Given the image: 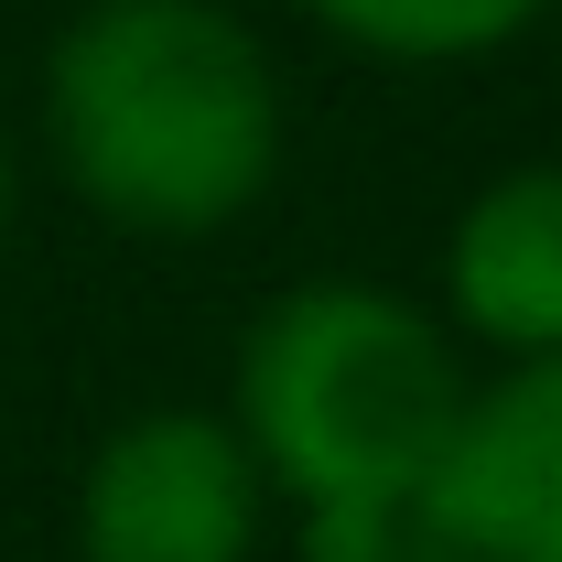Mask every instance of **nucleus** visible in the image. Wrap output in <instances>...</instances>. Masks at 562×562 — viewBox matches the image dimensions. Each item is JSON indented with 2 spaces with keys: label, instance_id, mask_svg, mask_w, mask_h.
Instances as JSON below:
<instances>
[{
  "label": "nucleus",
  "instance_id": "nucleus-2",
  "mask_svg": "<svg viewBox=\"0 0 562 562\" xmlns=\"http://www.w3.org/2000/svg\"><path fill=\"white\" fill-rule=\"evenodd\" d=\"M465 390L476 368L422 292L314 271L249 314L216 412L260 454L271 497L303 519V508H422L465 422Z\"/></svg>",
  "mask_w": 562,
  "mask_h": 562
},
{
  "label": "nucleus",
  "instance_id": "nucleus-5",
  "mask_svg": "<svg viewBox=\"0 0 562 562\" xmlns=\"http://www.w3.org/2000/svg\"><path fill=\"white\" fill-rule=\"evenodd\" d=\"M432 314L454 325V347H487L497 368L562 357V162H508L454 206Z\"/></svg>",
  "mask_w": 562,
  "mask_h": 562
},
{
  "label": "nucleus",
  "instance_id": "nucleus-4",
  "mask_svg": "<svg viewBox=\"0 0 562 562\" xmlns=\"http://www.w3.org/2000/svg\"><path fill=\"white\" fill-rule=\"evenodd\" d=\"M422 508L454 562H562V357H519L465 390Z\"/></svg>",
  "mask_w": 562,
  "mask_h": 562
},
{
  "label": "nucleus",
  "instance_id": "nucleus-7",
  "mask_svg": "<svg viewBox=\"0 0 562 562\" xmlns=\"http://www.w3.org/2000/svg\"><path fill=\"white\" fill-rule=\"evenodd\" d=\"M292 552L303 562H454V541L432 530V508H303Z\"/></svg>",
  "mask_w": 562,
  "mask_h": 562
},
{
  "label": "nucleus",
  "instance_id": "nucleus-6",
  "mask_svg": "<svg viewBox=\"0 0 562 562\" xmlns=\"http://www.w3.org/2000/svg\"><path fill=\"white\" fill-rule=\"evenodd\" d=\"M325 44H347L368 66L443 76V66H487L508 44H530L562 0H292Z\"/></svg>",
  "mask_w": 562,
  "mask_h": 562
},
{
  "label": "nucleus",
  "instance_id": "nucleus-3",
  "mask_svg": "<svg viewBox=\"0 0 562 562\" xmlns=\"http://www.w3.org/2000/svg\"><path fill=\"white\" fill-rule=\"evenodd\" d=\"M66 519L76 562H260L281 497L227 412L151 401L87 443Z\"/></svg>",
  "mask_w": 562,
  "mask_h": 562
},
{
  "label": "nucleus",
  "instance_id": "nucleus-8",
  "mask_svg": "<svg viewBox=\"0 0 562 562\" xmlns=\"http://www.w3.org/2000/svg\"><path fill=\"white\" fill-rule=\"evenodd\" d=\"M11 206H22V162H11V131H0V238H11Z\"/></svg>",
  "mask_w": 562,
  "mask_h": 562
},
{
  "label": "nucleus",
  "instance_id": "nucleus-1",
  "mask_svg": "<svg viewBox=\"0 0 562 562\" xmlns=\"http://www.w3.org/2000/svg\"><path fill=\"white\" fill-rule=\"evenodd\" d=\"M44 151L131 238H216L292 162V87L227 0H76L44 44Z\"/></svg>",
  "mask_w": 562,
  "mask_h": 562
}]
</instances>
